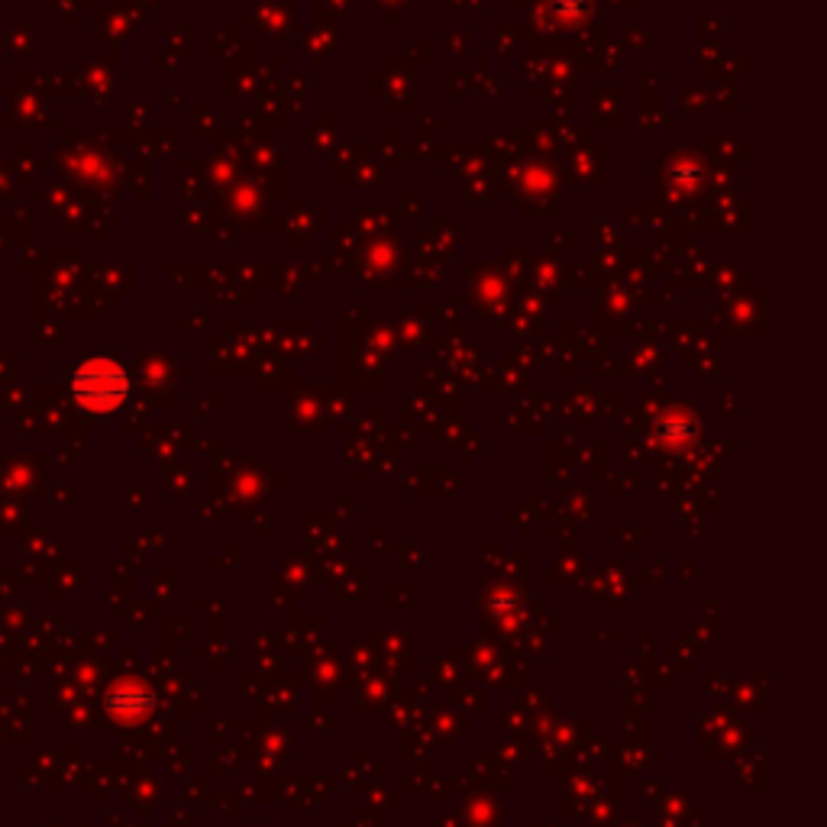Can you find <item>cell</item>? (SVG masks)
Segmentation results:
<instances>
[{"instance_id": "6da1fadb", "label": "cell", "mask_w": 827, "mask_h": 827, "mask_svg": "<svg viewBox=\"0 0 827 827\" xmlns=\"http://www.w3.org/2000/svg\"><path fill=\"white\" fill-rule=\"evenodd\" d=\"M72 398L91 414H110L130 398V376L113 359H88L72 376Z\"/></svg>"}]
</instances>
